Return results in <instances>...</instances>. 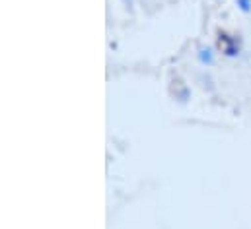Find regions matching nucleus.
<instances>
[{
    "instance_id": "2",
    "label": "nucleus",
    "mask_w": 251,
    "mask_h": 229,
    "mask_svg": "<svg viewBox=\"0 0 251 229\" xmlns=\"http://www.w3.org/2000/svg\"><path fill=\"white\" fill-rule=\"evenodd\" d=\"M238 2V6L244 10V12H250L251 10V0H236Z\"/></svg>"
},
{
    "instance_id": "1",
    "label": "nucleus",
    "mask_w": 251,
    "mask_h": 229,
    "mask_svg": "<svg viewBox=\"0 0 251 229\" xmlns=\"http://www.w3.org/2000/svg\"><path fill=\"white\" fill-rule=\"evenodd\" d=\"M199 58H201L202 62H208V64H212V51H210V49H202V51L199 53Z\"/></svg>"
}]
</instances>
